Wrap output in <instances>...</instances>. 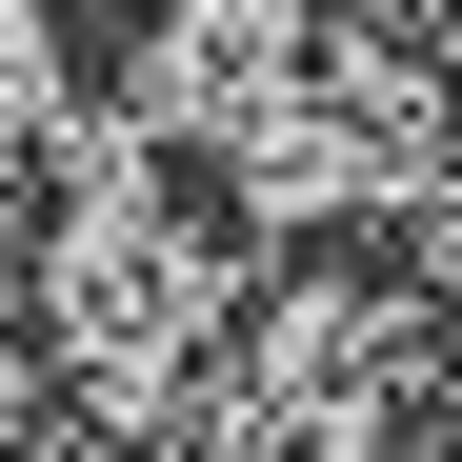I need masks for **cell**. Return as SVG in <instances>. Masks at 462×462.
Returning <instances> with one entry per match:
<instances>
[{
	"label": "cell",
	"mask_w": 462,
	"mask_h": 462,
	"mask_svg": "<svg viewBox=\"0 0 462 462\" xmlns=\"http://www.w3.org/2000/svg\"><path fill=\"white\" fill-rule=\"evenodd\" d=\"M322 21L342 0H101V141H181L201 162Z\"/></svg>",
	"instance_id": "277c9868"
},
{
	"label": "cell",
	"mask_w": 462,
	"mask_h": 462,
	"mask_svg": "<svg viewBox=\"0 0 462 462\" xmlns=\"http://www.w3.org/2000/svg\"><path fill=\"white\" fill-rule=\"evenodd\" d=\"M442 101H462V21H442Z\"/></svg>",
	"instance_id": "8992f818"
},
{
	"label": "cell",
	"mask_w": 462,
	"mask_h": 462,
	"mask_svg": "<svg viewBox=\"0 0 462 462\" xmlns=\"http://www.w3.org/2000/svg\"><path fill=\"white\" fill-rule=\"evenodd\" d=\"M201 162H221V201H242L262 242H422V201L462 181L442 41H402V21H362V0H342V21L201 141Z\"/></svg>",
	"instance_id": "3957f363"
},
{
	"label": "cell",
	"mask_w": 462,
	"mask_h": 462,
	"mask_svg": "<svg viewBox=\"0 0 462 462\" xmlns=\"http://www.w3.org/2000/svg\"><path fill=\"white\" fill-rule=\"evenodd\" d=\"M101 462H141V442H101Z\"/></svg>",
	"instance_id": "52a82bcc"
},
{
	"label": "cell",
	"mask_w": 462,
	"mask_h": 462,
	"mask_svg": "<svg viewBox=\"0 0 462 462\" xmlns=\"http://www.w3.org/2000/svg\"><path fill=\"white\" fill-rule=\"evenodd\" d=\"M462 442V362L422 322V282L382 242H301L242 282V322L201 362V422L162 462H442Z\"/></svg>",
	"instance_id": "7a4b0ae2"
},
{
	"label": "cell",
	"mask_w": 462,
	"mask_h": 462,
	"mask_svg": "<svg viewBox=\"0 0 462 462\" xmlns=\"http://www.w3.org/2000/svg\"><path fill=\"white\" fill-rule=\"evenodd\" d=\"M362 21H402V41H442V21H462V0H362Z\"/></svg>",
	"instance_id": "5b68a950"
},
{
	"label": "cell",
	"mask_w": 462,
	"mask_h": 462,
	"mask_svg": "<svg viewBox=\"0 0 462 462\" xmlns=\"http://www.w3.org/2000/svg\"><path fill=\"white\" fill-rule=\"evenodd\" d=\"M242 282H262V221L221 201V162H181V141H81V162H41L21 242H0L21 362L101 442H141V462L201 422V362L242 322Z\"/></svg>",
	"instance_id": "6da1fadb"
}]
</instances>
